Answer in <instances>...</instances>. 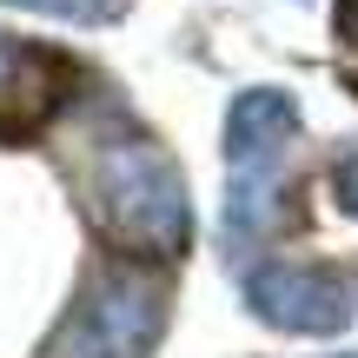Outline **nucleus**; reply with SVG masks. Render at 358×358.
<instances>
[{
	"label": "nucleus",
	"instance_id": "nucleus-1",
	"mask_svg": "<svg viewBox=\"0 0 358 358\" xmlns=\"http://www.w3.org/2000/svg\"><path fill=\"white\" fill-rule=\"evenodd\" d=\"M80 192H87L93 226L133 259H179L192 245L186 179H179L173 153L159 140H146V133H106V140H93Z\"/></svg>",
	"mask_w": 358,
	"mask_h": 358
},
{
	"label": "nucleus",
	"instance_id": "nucleus-2",
	"mask_svg": "<svg viewBox=\"0 0 358 358\" xmlns=\"http://www.w3.org/2000/svg\"><path fill=\"white\" fill-rule=\"evenodd\" d=\"M299 140V106L279 87H252L226 113V239H266L279 219V166Z\"/></svg>",
	"mask_w": 358,
	"mask_h": 358
},
{
	"label": "nucleus",
	"instance_id": "nucleus-3",
	"mask_svg": "<svg viewBox=\"0 0 358 358\" xmlns=\"http://www.w3.org/2000/svg\"><path fill=\"white\" fill-rule=\"evenodd\" d=\"M166 325V285L159 272L133 266H100L80 299L66 306V319L53 325V338L40 358H146Z\"/></svg>",
	"mask_w": 358,
	"mask_h": 358
},
{
	"label": "nucleus",
	"instance_id": "nucleus-4",
	"mask_svg": "<svg viewBox=\"0 0 358 358\" xmlns=\"http://www.w3.org/2000/svg\"><path fill=\"white\" fill-rule=\"evenodd\" d=\"M245 306H252V319H266L272 332H292V338H332L352 325L345 279L325 266H292V259H266L245 272Z\"/></svg>",
	"mask_w": 358,
	"mask_h": 358
},
{
	"label": "nucleus",
	"instance_id": "nucleus-5",
	"mask_svg": "<svg viewBox=\"0 0 358 358\" xmlns=\"http://www.w3.org/2000/svg\"><path fill=\"white\" fill-rule=\"evenodd\" d=\"M40 66H47L40 53H27L13 34H0V120L27 113V106L40 100V87H34V80H40Z\"/></svg>",
	"mask_w": 358,
	"mask_h": 358
},
{
	"label": "nucleus",
	"instance_id": "nucleus-6",
	"mask_svg": "<svg viewBox=\"0 0 358 358\" xmlns=\"http://www.w3.org/2000/svg\"><path fill=\"white\" fill-rule=\"evenodd\" d=\"M7 7L27 13H53V20H73V27H106L127 13V0H7Z\"/></svg>",
	"mask_w": 358,
	"mask_h": 358
},
{
	"label": "nucleus",
	"instance_id": "nucleus-7",
	"mask_svg": "<svg viewBox=\"0 0 358 358\" xmlns=\"http://www.w3.org/2000/svg\"><path fill=\"white\" fill-rule=\"evenodd\" d=\"M332 199L358 219V146H345V153L332 159Z\"/></svg>",
	"mask_w": 358,
	"mask_h": 358
},
{
	"label": "nucleus",
	"instance_id": "nucleus-8",
	"mask_svg": "<svg viewBox=\"0 0 358 358\" xmlns=\"http://www.w3.org/2000/svg\"><path fill=\"white\" fill-rule=\"evenodd\" d=\"M345 66L358 80V0H345Z\"/></svg>",
	"mask_w": 358,
	"mask_h": 358
},
{
	"label": "nucleus",
	"instance_id": "nucleus-9",
	"mask_svg": "<svg viewBox=\"0 0 358 358\" xmlns=\"http://www.w3.org/2000/svg\"><path fill=\"white\" fill-rule=\"evenodd\" d=\"M345 358H358V352H345Z\"/></svg>",
	"mask_w": 358,
	"mask_h": 358
}]
</instances>
